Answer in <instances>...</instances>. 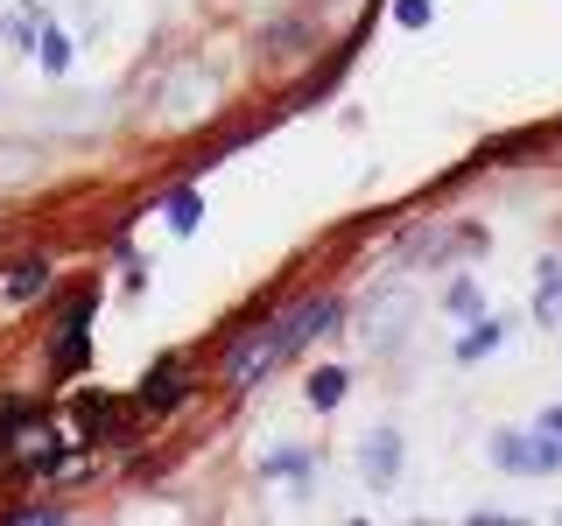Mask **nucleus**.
I'll list each match as a JSON object with an SVG mask.
<instances>
[{
    "label": "nucleus",
    "instance_id": "obj_1",
    "mask_svg": "<svg viewBox=\"0 0 562 526\" xmlns=\"http://www.w3.org/2000/svg\"><path fill=\"white\" fill-rule=\"evenodd\" d=\"M338 316H345V302L338 295H316V302H303V309H289L281 323H268V330H254L246 344H233V358H225V386L233 393H246V386H260L274 373V365H289L295 351H303L310 338H330L338 330Z\"/></svg>",
    "mask_w": 562,
    "mask_h": 526
},
{
    "label": "nucleus",
    "instance_id": "obj_2",
    "mask_svg": "<svg viewBox=\"0 0 562 526\" xmlns=\"http://www.w3.org/2000/svg\"><path fill=\"white\" fill-rule=\"evenodd\" d=\"M485 464L506 470V478H555V470H562V443L541 428V421H535V435L499 428V435H485Z\"/></svg>",
    "mask_w": 562,
    "mask_h": 526
},
{
    "label": "nucleus",
    "instance_id": "obj_3",
    "mask_svg": "<svg viewBox=\"0 0 562 526\" xmlns=\"http://www.w3.org/2000/svg\"><path fill=\"white\" fill-rule=\"evenodd\" d=\"M92 309H99V281H85V288L64 302V316L49 323V373L57 379L85 373V358H92Z\"/></svg>",
    "mask_w": 562,
    "mask_h": 526
},
{
    "label": "nucleus",
    "instance_id": "obj_4",
    "mask_svg": "<svg viewBox=\"0 0 562 526\" xmlns=\"http://www.w3.org/2000/svg\"><path fill=\"white\" fill-rule=\"evenodd\" d=\"M134 400H140L148 414L183 408V400H190V365H183V358H155L148 373H140V386H134Z\"/></svg>",
    "mask_w": 562,
    "mask_h": 526
},
{
    "label": "nucleus",
    "instance_id": "obj_5",
    "mask_svg": "<svg viewBox=\"0 0 562 526\" xmlns=\"http://www.w3.org/2000/svg\"><path fill=\"white\" fill-rule=\"evenodd\" d=\"M359 470H366V484H373V491H394V478H401V435L394 428H373L359 443Z\"/></svg>",
    "mask_w": 562,
    "mask_h": 526
},
{
    "label": "nucleus",
    "instance_id": "obj_6",
    "mask_svg": "<svg viewBox=\"0 0 562 526\" xmlns=\"http://www.w3.org/2000/svg\"><path fill=\"white\" fill-rule=\"evenodd\" d=\"M120 400H105V393H85L78 408H70V421H78V443L92 449V443H120Z\"/></svg>",
    "mask_w": 562,
    "mask_h": 526
},
{
    "label": "nucleus",
    "instance_id": "obj_7",
    "mask_svg": "<svg viewBox=\"0 0 562 526\" xmlns=\"http://www.w3.org/2000/svg\"><path fill=\"white\" fill-rule=\"evenodd\" d=\"M49 288V260H14V267H0V309H29L35 295Z\"/></svg>",
    "mask_w": 562,
    "mask_h": 526
},
{
    "label": "nucleus",
    "instance_id": "obj_8",
    "mask_svg": "<svg viewBox=\"0 0 562 526\" xmlns=\"http://www.w3.org/2000/svg\"><path fill=\"white\" fill-rule=\"evenodd\" d=\"M499 344H506V323H499V316H479V323L457 338V365H479L485 351H499Z\"/></svg>",
    "mask_w": 562,
    "mask_h": 526
},
{
    "label": "nucleus",
    "instance_id": "obj_9",
    "mask_svg": "<svg viewBox=\"0 0 562 526\" xmlns=\"http://www.w3.org/2000/svg\"><path fill=\"white\" fill-rule=\"evenodd\" d=\"M345 386H351V373H345V365H316V373H310V386H303V400H310L316 414H330V408L345 400Z\"/></svg>",
    "mask_w": 562,
    "mask_h": 526
},
{
    "label": "nucleus",
    "instance_id": "obj_10",
    "mask_svg": "<svg viewBox=\"0 0 562 526\" xmlns=\"http://www.w3.org/2000/svg\"><path fill=\"white\" fill-rule=\"evenodd\" d=\"M535 309H541V323H562V260H541L535 267Z\"/></svg>",
    "mask_w": 562,
    "mask_h": 526
},
{
    "label": "nucleus",
    "instance_id": "obj_11",
    "mask_svg": "<svg viewBox=\"0 0 562 526\" xmlns=\"http://www.w3.org/2000/svg\"><path fill=\"white\" fill-rule=\"evenodd\" d=\"M35 57H43L49 78H64V70H70V35L57 22H43V35H35Z\"/></svg>",
    "mask_w": 562,
    "mask_h": 526
},
{
    "label": "nucleus",
    "instance_id": "obj_12",
    "mask_svg": "<svg viewBox=\"0 0 562 526\" xmlns=\"http://www.w3.org/2000/svg\"><path fill=\"white\" fill-rule=\"evenodd\" d=\"M260 478H316V456L310 449H274V456H260Z\"/></svg>",
    "mask_w": 562,
    "mask_h": 526
},
{
    "label": "nucleus",
    "instance_id": "obj_13",
    "mask_svg": "<svg viewBox=\"0 0 562 526\" xmlns=\"http://www.w3.org/2000/svg\"><path fill=\"white\" fill-rule=\"evenodd\" d=\"M198 225H204V197H198V190H176V197H169V232H198Z\"/></svg>",
    "mask_w": 562,
    "mask_h": 526
},
{
    "label": "nucleus",
    "instance_id": "obj_14",
    "mask_svg": "<svg viewBox=\"0 0 562 526\" xmlns=\"http://www.w3.org/2000/svg\"><path fill=\"white\" fill-rule=\"evenodd\" d=\"M394 22L422 35V28H429V22H436V0H394Z\"/></svg>",
    "mask_w": 562,
    "mask_h": 526
},
{
    "label": "nucleus",
    "instance_id": "obj_15",
    "mask_svg": "<svg viewBox=\"0 0 562 526\" xmlns=\"http://www.w3.org/2000/svg\"><path fill=\"white\" fill-rule=\"evenodd\" d=\"M443 309H450V316H471V309H479V281H450Z\"/></svg>",
    "mask_w": 562,
    "mask_h": 526
},
{
    "label": "nucleus",
    "instance_id": "obj_16",
    "mask_svg": "<svg viewBox=\"0 0 562 526\" xmlns=\"http://www.w3.org/2000/svg\"><path fill=\"white\" fill-rule=\"evenodd\" d=\"M8 519H14V526H57V519H64V505H14Z\"/></svg>",
    "mask_w": 562,
    "mask_h": 526
},
{
    "label": "nucleus",
    "instance_id": "obj_17",
    "mask_svg": "<svg viewBox=\"0 0 562 526\" xmlns=\"http://www.w3.org/2000/svg\"><path fill=\"white\" fill-rule=\"evenodd\" d=\"M0 28H8V43H14V49H35V35H43V22H29V14H8Z\"/></svg>",
    "mask_w": 562,
    "mask_h": 526
},
{
    "label": "nucleus",
    "instance_id": "obj_18",
    "mask_svg": "<svg viewBox=\"0 0 562 526\" xmlns=\"http://www.w3.org/2000/svg\"><path fill=\"white\" fill-rule=\"evenodd\" d=\"M541 428H549L555 443H562V400H555V408H541Z\"/></svg>",
    "mask_w": 562,
    "mask_h": 526
}]
</instances>
